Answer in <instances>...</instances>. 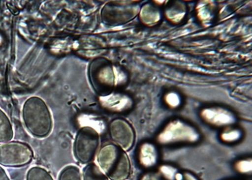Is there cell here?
I'll list each match as a JSON object with an SVG mask.
<instances>
[{
	"label": "cell",
	"instance_id": "1",
	"mask_svg": "<svg viewBox=\"0 0 252 180\" xmlns=\"http://www.w3.org/2000/svg\"><path fill=\"white\" fill-rule=\"evenodd\" d=\"M22 118L29 133L37 138H44L53 129V118L43 100L37 96L29 98L22 109Z\"/></svg>",
	"mask_w": 252,
	"mask_h": 180
},
{
	"label": "cell",
	"instance_id": "2",
	"mask_svg": "<svg viewBox=\"0 0 252 180\" xmlns=\"http://www.w3.org/2000/svg\"><path fill=\"white\" fill-rule=\"evenodd\" d=\"M98 167L111 180H126L130 176V163L125 150L114 144L103 146L96 156Z\"/></svg>",
	"mask_w": 252,
	"mask_h": 180
},
{
	"label": "cell",
	"instance_id": "3",
	"mask_svg": "<svg viewBox=\"0 0 252 180\" xmlns=\"http://www.w3.org/2000/svg\"><path fill=\"white\" fill-rule=\"evenodd\" d=\"M100 144V136L94 128L86 126L78 130L73 144L75 159L83 165L94 160Z\"/></svg>",
	"mask_w": 252,
	"mask_h": 180
},
{
	"label": "cell",
	"instance_id": "4",
	"mask_svg": "<svg viewBox=\"0 0 252 180\" xmlns=\"http://www.w3.org/2000/svg\"><path fill=\"white\" fill-rule=\"evenodd\" d=\"M199 139L200 134L196 129L181 120L171 121L157 137L158 142L163 145L195 143Z\"/></svg>",
	"mask_w": 252,
	"mask_h": 180
},
{
	"label": "cell",
	"instance_id": "5",
	"mask_svg": "<svg viewBox=\"0 0 252 180\" xmlns=\"http://www.w3.org/2000/svg\"><path fill=\"white\" fill-rule=\"evenodd\" d=\"M33 152L30 146L19 141L0 143V165L21 167L32 160Z\"/></svg>",
	"mask_w": 252,
	"mask_h": 180
},
{
	"label": "cell",
	"instance_id": "6",
	"mask_svg": "<svg viewBox=\"0 0 252 180\" xmlns=\"http://www.w3.org/2000/svg\"><path fill=\"white\" fill-rule=\"evenodd\" d=\"M89 77L92 86L98 93H107L115 85L114 67L104 59H96L92 62Z\"/></svg>",
	"mask_w": 252,
	"mask_h": 180
},
{
	"label": "cell",
	"instance_id": "7",
	"mask_svg": "<svg viewBox=\"0 0 252 180\" xmlns=\"http://www.w3.org/2000/svg\"><path fill=\"white\" fill-rule=\"evenodd\" d=\"M112 141L124 150H129L134 145L135 134L128 121L122 119H114L109 125Z\"/></svg>",
	"mask_w": 252,
	"mask_h": 180
},
{
	"label": "cell",
	"instance_id": "8",
	"mask_svg": "<svg viewBox=\"0 0 252 180\" xmlns=\"http://www.w3.org/2000/svg\"><path fill=\"white\" fill-rule=\"evenodd\" d=\"M201 117L207 123L217 127L231 125L236 121L231 112L221 108H207L202 110Z\"/></svg>",
	"mask_w": 252,
	"mask_h": 180
},
{
	"label": "cell",
	"instance_id": "9",
	"mask_svg": "<svg viewBox=\"0 0 252 180\" xmlns=\"http://www.w3.org/2000/svg\"><path fill=\"white\" fill-rule=\"evenodd\" d=\"M138 156L141 166L147 169L155 167L159 160V152L157 146L149 142L141 145Z\"/></svg>",
	"mask_w": 252,
	"mask_h": 180
},
{
	"label": "cell",
	"instance_id": "10",
	"mask_svg": "<svg viewBox=\"0 0 252 180\" xmlns=\"http://www.w3.org/2000/svg\"><path fill=\"white\" fill-rule=\"evenodd\" d=\"M13 137L12 123L6 114L0 109V143L11 141Z\"/></svg>",
	"mask_w": 252,
	"mask_h": 180
},
{
	"label": "cell",
	"instance_id": "11",
	"mask_svg": "<svg viewBox=\"0 0 252 180\" xmlns=\"http://www.w3.org/2000/svg\"><path fill=\"white\" fill-rule=\"evenodd\" d=\"M83 180H109L96 164L90 163L83 170Z\"/></svg>",
	"mask_w": 252,
	"mask_h": 180
},
{
	"label": "cell",
	"instance_id": "12",
	"mask_svg": "<svg viewBox=\"0 0 252 180\" xmlns=\"http://www.w3.org/2000/svg\"><path fill=\"white\" fill-rule=\"evenodd\" d=\"M26 180H54L46 169L40 166H33L29 169L26 175Z\"/></svg>",
	"mask_w": 252,
	"mask_h": 180
},
{
	"label": "cell",
	"instance_id": "13",
	"mask_svg": "<svg viewBox=\"0 0 252 180\" xmlns=\"http://www.w3.org/2000/svg\"><path fill=\"white\" fill-rule=\"evenodd\" d=\"M58 180H82L80 168L74 165H69L63 169Z\"/></svg>",
	"mask_w": 252,
	"mask_h": 180
},
{
	"label": "cell",
	"instance_id": "14",
	"mask_svg": "<svg viewBox=\"0 0 252 180\" xmlns=\"http://www.w3.org/2000/svg\"><path fill=\"white\" fill-rule=\"evenodd\" d=\"M160 174L167 180H182V174L174 166L163 165L159 168Z\"/></svg>",
	"mask_w": 252,
	"mask_h": 180
},
{
	"label": "cell",
	"instance_id": "15",
	"mask_svg": "<svg viewBox=\"0 0 252 180\" xmlns=\"http://www.w3.org/2000/svg\"><path fill=\"white\" fill-rule=\"evenodd\" d=\"M242 132L237 129H229L224 130L221 134V139L226 143H233L241 138Z\"/></svg>",
	"mask_w": 252,
	"mask_h": 180
},
{
	"label": "cell",
	"instance_id": "16",
	"mask_svg": "<svg viewBox=\"0 0 252 180\" xmlns=\"http://www.w3.org/2000/svg\"><path fill=\"white\" fill-rule=\"evenodd\" d=\"M252 163L251 159H242L236 163L235 168L236 171L241 173H249L252 172Z\"/></svg>",
	"mask_w": 252,
	"mask_h": 180
},
{
	"label": "cell",
	"instance_id": "17",
	"mask_svg": "<svg viewBox=\"0 0 252 180\" xmlns=\"http://www.w3.org/2000/svg\"><path fill=\"white\" fill-rule=\"evenodd\" d=\"M166 103L172 107H176L179 105L181 101H180L179 96L177 94L171 93L166 96Z\"/></svg>",
	"mask_w": 252,
	"mask_h": 180
},
{
	"label": "cell",
	"instance_id": "18",
	"mask_svg": "<svg viewBox=\"0 0 252 180\" xmlns=\"http://www.w3.org/2000/svg\"><path fill=\"white\" fill-rule=\"evenodd\" d=\"M139 180H161L160 175L156 172H147Z\"/></svg>",
	"mask_w": 252,
	"mask_h": 180
},
{
	"label": "cell",
	"instance_id": "19",
	"mask_svg": "<svg viewBox=\"0 0 252 180\" xmlns=\"http://www.w3.org/2000/svg\"><path fill=\"white\" fill-rule=\"evenodd\" d=\"M182 176V180H199L194 175L189 172H184Z\"/></svg>",
	"mask_w": 252,
	"mask_h": 180
},
{
	"label": "cell",
	"instance_id": "20",
	"mask_svg": "<svg viewBox=\"0 0 252 180\" xmlns=\"http://www.w3.org/2000/svg\"><path fill=\"white\" fill-rule=\"evenodd\" d=\"M0 180H10L7 173L1 166H0Z\"/></svg>",
	"mask_w": 252,
	"mask_h": 180
}]
</instances>
